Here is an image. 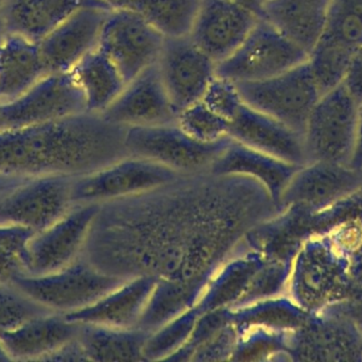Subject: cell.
<instances>
[{
    "label": "cell",
    "mask_w": 362,
    "mask_h": 362,
    "mask_svg": "<svg viewBox=\"0 0 362 362\" xmlns=\"http://www.w3.org/2000/svg\"><path fill=\"white\" fill-rule=\"evenodd\" d=\"M276 202L252 179L183 174L140 195L104 202L82 256L123 280H158L140 327L156 331L195 307L211 278Z\"/></svg>",
    "instance_id": "obj_1"
},
{
    "label": "cell",
    "mask_w": 362,
    "mask_h": 362,
    "mask_svg": "<svg viewBox=\"0 0 362 362\" xmlns=\"http://www.w3.org/2000/svg\"><path fill=\"white\" fill-rule=\"evenodd\" d=\"M127 128L85 112L0 132V172L81 176L129 157Z\"/></svg>",
    "instance_id": "obj_2"
},
{
    "label": "cell",
    "mask_w": 362,
    "mask_h": 362,
    "mask_svg": "<svg viewBox=\"0 0 362 362\" xmlns=\"http://www.w3.org/2000/svg\"><path fill=\"white\" fill-rule=\"evenodd\" d=\"M127 281L103 273L81 255L52 273L23 274L12 286L53 312L67 315L91 305Z\"/></svg>",
    "instance_id": "obj_3"
},
{
    "label": "cell",
    "mask_w": 362,
    "mask_h": 362,
    "mask_svg": "<svg viewBox=\"0 0 362 362\" xmlns=\"http://www.w3.org/2000/svg\"><path fill=\"white\" fill-rule=\"evenodd\" d=\"M235 85L245 103L284 123L302 138L321 97L308 61L264 80Z\"/></svg>",
    "instance_id": "obj_4"
},
{
    "label": "cell",
    "mask_w": 362,
    "mask_h": 362,
    "mask_svg": "<svg viewBox=\"0 0 362 362\" xmlns=\"http://www.w3.org/2000/svg\"><path fill=\"white\" fill-rule=\"evenodd\" d=\"M310 55L272 23L259 17L242 44L216 64V74L233 83L255 82L282 74Z\"/></svg>",
    "instance_id": "obj_5"
},
{
    "label": "cell",
    "mask_w": 362,
    "mask_h": 362,
    "mask_svg": "<svg viewBox=\"0 0 362 362\" xmlns=\"http://www.w3.org/2000/svg\"><path fill=\"white\" fill-rule=\"evenodd\" d=\"M230 140L202 142L183 131L177 123L127 128L125 134L129 155L151 159L181 174L210 171Z\"/></svg>",
    "instance_id": "obj_6"
},
{
    "label": "cell",
    "mask_w": 362,
    "mask_h": 362,
    "mask_svg": "<svg viewBox=\"0 0 362 362\" xmlns=\"http://www.w3.org/2000/svg\"><path fill=\"white\" fill-rule=\"evenodd\" d=\"M183 174L144 157H129L84 176H74V204H101L165 186Z\"/></svg>",
    "instance_id": "obj_7"
},
{
    "label": "cell",
    "mask_w": 362,
    "mask_h": 362,
    "mask_svg": "<svg viewBox=\"0 0 362 362\" xmlns=\"http://www.w3.org/2000/svg\"><path fill=\"white\" fill-rule=\"evenodd\" d=\"M74 176L46 174L0 193V225L42 231L72 206Z\"/></svg>",
    "instance_id": "obj_8"
},
{
    "label": "cell",
    "mask_w": 362,
    "mask_h": 362,
    "mask_svg": "<svg viewBox=\"0 0 362 362\" xmlns=\"http://www.w3.org/2000/svg\"><path fill=\"white\" fill-rule=\"evenodd\" d=\"M359 106L342 84L322 94L304 132L305 152L323 163H340L355 149Z\"/></svg>",
    "instance_id": "obj_9"
},
{
    "label": "cell",
    "mask_w": 362,
    "mask_h": 362,
    "mask_svg": "<svg viewBox=\"0 0 362 362\" xmlns=\"http://www.w3.org/2000/svg\"><path fill=\"white\" fill-rule=\"evenodd\" d=\"M85 111L84 94L72 72L49 74L27 93L0 101V132L23 129Z\"/></svg>",
    "instance_id": "obj_10"
},
{
    "label": "cell",
    "mask_w": 362,
    "mask_h": 362,
    "mask_svg": "<svg viewBox=\"0 0 362 362\" xmlns=\"http://www.w3.org/2000/svg\"><path fill=\"white\" fill-rule=\"evenodd\" d=\"M165 38L137 11L115 8L104 23L97 47L114 62L127 83L156 64Z\"/></svg>",
    "instance_id": "obj_11"
},
{
    "label": "cell",
    "mask_w": 362,
    "mask_h": 362,
    "mask_svg": "<svg viewBox=\"0 0 362 362\" xmlns=\"http://www.w3.org/2000/svg\"><path fill=\"white\" fill-rule=\"evenodd\" d=\"M100 204H74L50 227L34 233L25 244L23 264L30 276H44L67 267L82 255Z\"/></svg>",
    "instance_id": "obj_12"
},
{
    "label": "cell",
    "mask_w": 362,
    "mask_h": 362,
    "mask_svg": "<svg viewBox=\"0 0 362 362\" xmlns=\"http://www.w3.org/2000/svg\"><path fill=\"white\" fill-rule=\"evenodd\" d=\"M156 65L178 114L202 100L216 77V63L189 35L165 38Z\"/></svg>",
    "instance_id": "obj_13"
},
{
    "label": "cell",
    "mask_w": 362,
    "mask_h": 362,
    "mask_svg": "<svg viewBox=\"0 0 362 362\" xmlns=\"http://www.w3.org/2000/svg\"><path fill=\"white\" fill-rule=\"evenodd\" d=\"M112 9L83 6L38 43L49 74L71 72L98 46L102 28Z\"/></svg>",
    "instance_id": "obj_14"
},
{
    "label": "cell",
    "mask_w": 362,
    "mask_h": 362,
    "mask_svg": "<svg viewBox=\"0 0 362 362\" xmlns=\"http://www.w3.org/2000/svg\"><path fill=\"white\" fill-rule=\"evenodd\" d=\"M101 114L127 129L175 123L178 117L156 64L129 81Z\"/></svg>",
    "instance_id": "obj_15"
},
{
    "label": "cell",
    "mask_w": 362,
    "mask_h": 362,
    "mask_svg": "<svg viewBox=\"0 0 362 362\" xmlns=\"http://www.w3.org/2000/svg\"><path fill=\"white\" fill-rule=\"evenodd\" d=\"M259 18L250 9L232 0H202L189 35L218 64L242 44Z\"/></svg>",
    "instance_id": "obj_16"
},
{
    "label": "cell",
    "mask_w": 362,
    "mask_h": 362,
    "mask_svg": "<svg viewBox=\"0 0 362 362\" xmlns=\"http://www.w3.org/2000/svg\"><path fill=\"white\" fill-rule=\"evenodd\" d=\"M229 137L289 164L300 163L306 154L299 134L245 102L229 121Z\"/></svg>",
    "instance_id": "obj_17"
},
{
    "label": "cell",
    "mask_w": 362,
    "mask_h": 362,
    "mask_svg": "<svg viewBox=\"0 0 362 362\" xmlns=\"http://www.w3.org/2000/svg\"><path fill=\"white\" fill-rule=\"evenodd\" d=\"M157 284L158 280L152 276L131 278L91 305L65 316L84 324L116 329L140 327Z\"/></svg>",
    "instance_id": "obj_18"
},
{
    "label": "cell",
    "mask_w": 362,
    "mask_h": 362,
    "mask_svg": "<svg viewBox=\"0 0 362 362\" xmlns=\"http://www.w3.org/2000/svg\"><path fill=\"white\" fill-rule=\"evenodd\" d=\"M81 323L59 312L42 315L11 331L0 333V339L13 361H42L63 344L78 337Z\"/></svg>",
    "instance_id": "obj_19"
},
{
    "label": "cell",
    "mask_w": 362,
    "mask_h": 362,
    "mask_svg": "<svg viewBox=\"0 0 362 362\" xmlns=\"http://www.w3.org/2000/svg\"><path fill=\"white\" fill-rule=\"evenodd\" d=\"M86 6H110L104 0H6V34L40 43L70 15Z\"/></svg>",
    "instance_id": "obj_20"
},
{
    "label": "cell",
    "mask_w": 362,
    "mask_h": 362,
    "mask_svg": "<svg viewBox=\"0 0 362 362\" xmlns=\"http://www.w3.org/2000/svg\"><path fill=\"white\" fill-rule=\"evenodd\" d=\"M210 172L252 179L265 187L276 203L293 179V164L231 140L213 164Z\"/></svg>",
    "instance_id": "obj_21"
},
{
    "label": "cell",
    "mask_w": 362,
    "mask_h": 362,
    "mask_svg": "<svg viewBox=\"0 0 362 362\" xmlns=\"http://www.w3.org/2000/svg\"><path fill=\"white\" fill-rule=\"evenodd\" d=\"M331 0H265L262 18L310 55L325 30Z\"/></svg>",
    "instance_id": "obj_22"
},
{
    "label": "cell",
    "mask_w": 362,
    "mask_h": 362,
    "mask_svg": "<svg viewBox=\"0 0 362 362\" xmlns=\"http://www.w3.org/2000/svg\"><path fill=\"white\" fill-rule=\"evenodd\" d=\"M47 76L38 43L8 34L0 44V101L27 93Z\"/></svg>",
    "instance_id": "obj_23"
},
{
    "label": "cell",
    "mask_w": 362,
    "mask_h": 362,
    "mask_svg": "<svg viewBox=\"0 0 362 362\" xmlns=\"http://www.w3.org/2000/svg\"><path fill=\"white\" fill-rule=\"evenodd\" d=\"M152 332L81 323L78 338L88 361H146L144 348Z\"/></svg>",
    "instance_id": "obj_24"
},
{
    "label": "cell",
    "mask_w": 362,
    "mask_h": 362,
    "mask_svg": "<svg viewBox=\"0 0 362 362\" xmlns=\"http://www.w3.org/2000/svg\"><path fill=\"white\" fill-rule=\"evenodd\" d=\"M71 72L84 94L89 112H103L127 84L114 62L98 47Z\"/></svg>",
    "instance_id": "obj_25"
},
{
    "label": "cell",
    "mask_w": 362,
    "mask_h": 362,
    "mask_svg": "<svg viewBox=\"0 0 362 362\" xmlns=\"http://www.w3.org/2000/svg\"><path fill=\"white\" fill-rule=\"evenodd\" d=\"M317 44L353 57L362 48V0H331Z\"/></svg>",
    "instance_id": "obj_26"
},
{
    "label": "cell",
    "mask_w": 362,
    "mask_h": 362,
    "mask_svg": "<svg viewBox=\"0 0 362 362\" xmlns=\"http://www.w3.org/2000/svg\"><path fill=\"white\" fill-rule=\"evenodd\" d=\"M202 0H131L137 11L165 38L189 35Z\"/></svg>",
    "instance_id": "obj_27"
},
{
    "label": "cell",
    "mask_w": 362,
    "mask_h": 362,
    "mask_svg": "<svg viewBox=\"0 0 362 362\" xmlns=\"http://www.w3.org/2000/svg\"><path fill=\"white\" fill-rule=\"evenodd\" d=\"M352 174L341 168L306 172L303 176L291 180L281 196L280 201L317 202L331 199L346 191L354 184Z\"/></svg>",
    "instance_id": "obj_28"
},
{
    "label": "cell",
    "mask_w": 362,
    "mask_h": 362,
    "mask_svg": "<svg viewBox=\"0 0 362 362\" xmlns=\"http://www.w3.org/2000/svg\"><path fill=\"white\" fill-rule=\"evenodd\" d=\"M177 125L196 140L216 142L229 137V121L211 110L202 100L181 111Z\"/></svg>",
    "instance_id": "obj_29"
},
{
    "label": "cell",
    "mask_w": 362,
    "mask_h": 362,
    "mask_svg": "<svg viewBox=\"0 0 362 362\" xmlns=\"http://www.w3.org/2000/svg\"><path fill=\"white\" fill-rule=\"evenodd\" d=\"M51 312L52 310L34 301L12 285H0V333Z\"/></svg>",
    "instance_id": "obj_30"
},
{
    "label": "cell",
    "mask_w": 362,
    "mask_h": 362,
    "mask_svg": "<svg viewBox=\"0 0 362 362\" xmlns=\"http://www.w3.org/2000/svg\"><path fill=\"white\" fill-rule=\"evenodd\" d=\"M202 101L228 121L236 114L244 103L235 83L216 74L204 93Z\"/></svg>",
    "instance_id": "obj_31"
},
{
    "label": "cell",
    "mask_w": 362,
    "mask_h": 362,
    "mask_svg": "<svg viewBox=\"0 0 362 362\" xmlns=\"http://www.w3.org/2000/svg\"><path fill=\"white\" fill-rule=\"evenodd\" d=\"M27 274L23 255L0 244V285H12L18 276Z\"/></svg>",
    "instance_id": "obj_32"
},
{
    "label": "cell",
    "mask_w": 362,
    "mask_h": 362,
    "mask_svg": "<svg viewBox=\"0 0 362 362\" xmlns=\"http://www.w3.org/2000/svg\"><path fill=\"white\" fill-rule=\"evenodd\" d=\"M342 85L346 87L357 106H362V48L351 60Z\"/></svg>",
    "instance_id": "obj_33"
},
{
    "label": "cell",
    "mask_w": 362,
    "mask_h": 362,
    "mask_svg": "<svg viewBox=\"0 0 362 362\" xmlns=\"http://www.w3.org/2000/svg\"><path fill=\"white\" fill-rule=\"evenodd\" d=\"M35 232L25 227L0 225V244L18 251L23 256L25 244Z\"/></svg>",
    "instance_id": "obj_34"
},
{
    "label": "cell",
    "mask_w": 362,
    "mask_h": 362,
    "mask_svg": "<svg viewBox=\"0 0 362 362\" xmlns=\"http://www.w3.org/2000/svg\"><path fill=\"white\" fill-rule=\"evenodd\" d=\"M42 361H88L78 338L70 340L51 353Z\"/></svg>",
    "instance_id": "obj_35"
},
{
    "label": "cell",
    "mask_w": 362,
    "mask_h": 362,
    "mask_svg": "<svg viewBox=\"0 0 362 362\" xmlns=\"http://www.w3.org/2000/svg\"><path fill=\"white\" fill-rule=\"evenodd\" d=\"M31 178H33V176H14V174H1L0 172V193L27 182Z\"/></svg>",
    "instance_id": "obj_36"
},
{
    "label": "cell",
    "mask_w": 362,
    "mask_h": 362,
    "mask_svg": "<svg viewBox=\"0 0 362 362\" xmlns=\"http://www.w3.org/2000/svg\"><path fill=\"white\" fill-rule=\"evenodd\" d=\"M354 152L362 157V106L359 108L358 123H357L356 142H355Z\"/></svg>",
    "instance_id": "obj_37"
},
{
    "label": "cell",
    "mask_w": 362,
    "mask_h": 362,
    "mask_svg": "<svg viewBox=\"0 0 362 362\" xmlns=\"http://www.w3.org/2000/svg\"><path fill=\"white\" fill-rule=\"evenodd\" d=\"M232 1L236 2V4H242V6H246V8L250 9L251 11L262 17V0H232Z\"/></svg>",
    "instance_id": "obj_38"
},
{
    "label": "cell",
    "mask_w": 362,
    "mask_h": 362,
    "mask_svg": "<svg viewBox=\"0 0 362 362\" xmlns=\"http://www.w3.org/2000/svg\"><path fill=\"white\" fill-rule=\"evenodd\" d=\"M4 1H6V0H0V44H1L2 40L6 38V36L8 35V34H6V25H4Z\"/></svg>",
    "instance_id": "obj_39"
},
{
    "label": "cell",
    "mask_w": 362,
    "mask_h": 362,
    "mask_svg": "<svg viewBox=\"0 0 362 362\" xmlns=\"http://www.w3.org/2000/svg\"><path fill=\"white\" fill-rule=\"evenodd\" d=\"M8 361H13L12 357L10 356L6 346H4V342L0 339V362Z\"/></svg>",
    "instance_id": "obj_40"
},
{
    "label": "cell",
    "mask_w": 362,
    "mask_h": 362,
    "mask_svg": "<svg viewBox=\"0 0 362 362\" xmlns=\"http://www.w3.org/2000/svg\"><path fill=\"white\" fill-rule=\"evenodd\" d=\"M262 1H263V2H264V1H265V0H262Z\"/></svg>",
    "instance_id": "obj_41"
}]
</instances>
